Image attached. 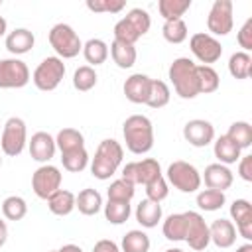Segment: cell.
Listing matches in <instances>:
<instances>
[{"mask_svg": "<svg viewBox=\"0 0 252 252\" xmlns=\"http://www.w3.org/2000/svg\"><path fill=\"white\" fill-rule=\"evenodd\" d=\"M122 136L126 142V148L136 154H148L154 148V126L152 120L144 114H132L122 124Z\"/></svg>", "mask_w": 252, "mask_h": 252, "instance_id": "6da1fadb", "label": "cell"}, {"mask_svg": "<svg viewBox=\"0 0 252 252\" xmlns=\"http://www.w3.org/2000/svg\"><path fill=\"white\" fill-rule=\"evenodd\" d=\"M122 158H124V148L120 146V142L106 138L96 146L94 158L91 159V173L96 179L106 181L116 173V169L122 163Z\"/></svg>", "mask_w": 252, "mask_h": 252, "instance_id": "7a4b0ae2", "label": "cell"}, {"mask_svg": "<svg viewBox=\"0 0 252 252\" xmlns=\"http://www.w3.org/2000/svg\"><path fill=\"white\" fill-rule=\"evenodd\" d=\"M167 77L175 89V94L181 98H195L199 94V79H197V63L189 57H177L167 69Z\"/></svg>", "mask_w": 252, "mask_h": 252, "instance_id": "3957f363", "label": "cell"}, {"mask_svg": "<svg viewBox=\"0 0 252 252\" xmlns=\"http://www.w3.org/2000/svg\"><path fill=\"white\" fill-rule=\"evenodd\" d=\"M152 28V18L142 8H132L122 20L114 24V39L134 45Z\"/></svg>", "mask_w": 252, "mask_h": 252, "instance_id": "277c9868", "label": "cell"}, {"mask_svg": "<svg viewBox=\"0 0 252 252\" xmlns=\"http://www.w3.org/2000/svg\"><path fill=\"white\" fill-rule=\"evenodd\" d=\"M49 45L59 59H73L83 51V41L69 24H55L49 30Z\"/></svg>", "mask_w": 252, "mask_h": 252, "instance_id": "5b68a950", "label": "cell"}, {"mask_svg": "<svg viewBox=\"0 0 252 252\" xmlns=\"http://www.w3.org/2000/svg\"><path fill=\"white\" fill-rule=\"evenodd\" d=\"M167 183H171L177 191L181 193H195L201 189V173L199 169L183 159H177L173 163H169L167 167Z\"/></svg>", "mask_w": 252, "mask_h": 252, "instance_id": "8992f818", "label": "cell"}, {"mask_svg": "<svg viewBox=\"0 0 252 252\" xmlns=\"http://www.w3.org/2000/svg\"><path fill=\"white\" fill-rule=\"evenodd\" d=\"M65 77V63L57 55L45 57L33 71L32 81L39 91H55Z\"/></svg>", "mask_w": 252, "mask_h": 252, "instance_id": "52a82bcc", "label": "cell"}, {"mask_svg": "<svg viewBox=\"0 0 252 252\" xmlns=\"http://www.w3.org/2000/svg\"><path fill=\"white\" fill-rule=\"evenodd\" d=\"M28 142V130H26V122L20 116H10L2 128L0 134V148L6 156L16 158L24 152Z\"/></svg>", "mask_w": 252, "mask_h": 252, "instance_id": "ba28073f", "label": "cell"}, {"mask_svg": "<svg viewBox=\"0 0 252 252\" xmlns=\"http://www.w3.org/2000/svg\"><path fill=\"white\" fill-rule=\"evenodd\" d=\"M234 6L230 0H215L209 16H207V30L211 32L213 37L217 35H228L232 32L234 26V18H232Z\"/></svg>", "mask_w": 252, "mask_h": 252, "instance_id": "9c48e42d", "label": "cell"}, {"mask_svg": "<svg viewBox=\"0 0 252 252\" xmlns=\"http://www.w3.org/2000/svg\"><path fill=\"white\" fill-rule=\"evenodd\" d=\"M61 179H63V175H61L59 167H55L51 163H43L32 175V189L39 199L47 201L49 195H53L57 189H61Z\"/></svg>", "mask_w": 252, "mask_h": 252, "instance_id": "30bf717a", "label": "cell"}, {"mask_svg": "<svg viewBox=\"0 0 252 252\" xmlns=\"http://www.w3.org/2000/svg\"><path fill=\"white\" fill-rule=\"evenodd\" d=\"M30 69L22 59H0V89H22L30 83Z\"/></svg>", "mask_w": 252, "mask_h": 252, "instance_id": "8fae6325", "label": "cell"}, {"mask_svg": "<svg viewBox=\"0 0 252 252\" xmlns=\"http://www.w3.org/2000/svg\"><path fill=\"white\" fill-rule=\"evenodd\" d=\"M185 242L193 250H205L211 244L209 224L197 211H185Z\"/></svg>", "mask_w": 252, "mask_h": 252, "instance_id": "7c38bea8", "label": "cell"}, {"mask_svg": "<svg viewBox=\"0 0 252 252\" xmlns=\"http://www.w3.org/2000/svg\"><path fill=\"white\" fill-rule=\"evenodd\" d=\"M189 47H191V53L203 63V65H211V63H217L222 55V45L217 37H213L211 33H193L191 39H189Z\"/></svg>", "mask_w": 252, "mask_h": 252, "instance_id": "4fadbf2b", "label": "cell"}, {"mask_svg": "<svg viewBox=\"0 0 252 252\" xmlns=\"http://www.w3.org/2000/svg\"><path fill=\"white\" fill-rule=\"evenodd\" d=\"M183 138L193 148H205L215 140V126L209 120L193 118L183 126Z\"/></svg>", "mask_w": 252, "mask_h": 252, "instance_id": "5bb4252c", "label": "cell"}, {"mask_svg": "<svg viewBox=\"0 0 252 252\" xmlns=\"http://www.w3.org/2000/svg\"><path fill=\"white\" fill-rule=\"evenodd\" d=\"M230 217L236 222V232L250 242L252 240V205L246 199H234L230 205Z\"/></svg>", "mask_w": 252, "mask_h": 252, "instance_id": "9a60e30c", "label": "cell"}, {"mask_svg": "<svg viewBox=\"0 0 252 252\" xmlns=\"http://www.w3.org/2000/svg\"><path fill=\"white\" fill-rule=\"evenodd\" d=\"M28 148H30V156L32 159L39 161V163H49V159L55 156V138L47 132H35L32 136V140L28 142Z\"/></svg>", "mask_w": 252, "mask_h": 252, "instance_id": "2e32d148", "label": "cell"}, {"mask_svg": "<svg viewBox=\"0 0 252 252\" xmlns=\"http://www.w3.org/2000/svg\"><path fill=\"white\" fill-rule=\"evenodd\" d=\"M201 181H205L207 189H217V191H226L232 181H234V175L232 171L228 169V165H222V163H211L205 167V173L201 175Z\"/></svg>", "mask_w": 252, "mask_h": 252, "instance_id": "e0dca14e", "label": "cell"}, {"mask_svg": "<svg viewBox=\"0 0 252 252\" xmlns=\"http://www.w3.org/2000/svg\"><path fill=\"white\" fill-rule=\"evenodd\" d=\"M209 238L217 248H230L236 242V226L228 219H217L209 224Z\"/></svg>", "mask_w": 252, "mask_h": 252, "instance_id": "ac0fdd59", "label": "cell"}, {"mask_svg": "<svg viewBox=\"0 0 252 252\" xmlns=\"http://www.w3.org/2000/svg\"><path fill=\"white\" fill-rule=\"evenodd\" d=\"M150 83H152V79L148 75L134 73V75H130L124 81L122 91H124V94H126V98L130 102H134V104H146L148 94H150Z\"/></svg>", "mask_w": 252, "mask_h": 252, "instance_id": "d6986e66", "label": "cell"}, {"mask_svg": "<svg viewBox=\"0 0 252 252\" xmlns=\"http://www.w3.org/2000/svg\"><path fill=\"white\" fill-rule=\"evenodd\" d=\"M33 43H35V35H33L28 28H16L14 32H10V33L6 35V49H8L14 57L32 51Z\"/></svg>", "mask_w": 252, "mask_h": 252, "instance_id": "ffe728a7", "label": "cell"}, {"mask_svg": "<svg viewBox=\"0 0 252 252\" xmlns=\"http://www.w3.org/2000/svg\"><path fill=\"white\" fill-rule=\"evenodd\" d=\"M213 152H215V158L219 159V163H222V165L236 163L240 159V154H242V150L224 134L219 136L217 140H213Z\"/></svg>", "mask_w": 252, "mask_h": 252, "instance_id": "44dd1931", "label": "cell"}, {"mask_svg": "<svg viewBox=\"0 0 252 252\" xmlns=\"http://www.w3.org/2000/svg\"><path fill=\"white\" fill-rule=\"evenodd\" d=\"M75 209H79V213L85 217H93L102 209V195L96 189L87 187L75 195Z\"/></svg>", "mask_w": 252, "mask_h": 252, "instance_id": "7402d4cb", "label": "cell"}, {"mask_svg": "<svg viewBox=\"0 0 252 252\" xmlns=\"http://www.w3.org/2000/svg\"><path fill=\"white\" fill-rule=\"evenodd\" d=\"M136 220L144 226V228H154L158 226V222L161 220V205L150 199H144L138 203L136 207Z\"/></svg>", "mask_w": 252, "mask_h": 252, "instance_id": "603a6c76", "label": "cell"}, {"mask_svg": "<svg viewBox=\"0 0 252 252\" xmlns=\"http://www.w3.org/2000/svg\"><path fill=\"white\" fill-rule=\"evenodd\" d=\"M47 209L57 217H67L75 209V193L67 189H57L53 195L47 197Z\"/></svg>", "mask_w": 252, "mask_h": 252, "instance_id": "cb8c5ba5", "label": "cell"}, {"mask_svg": "<svg viewBox=\"0 0 252 252\" xmlns=\"http://www.w3.org/2000/svg\"><path fill=\"white\" fill-rule=\"evenodd\" d=\"M108 53L112 55V61H114L116 67H120V69H130V67H134L136 57H138L134 45L124 43V41H118V39H112Z\"/></svg>", "mask_w": 252, "mask_h": 252, "instance_id": "d4e9b609", "label": "cell"}, {"mask_svg": "<svg viewBox=\"0 0 252 252\" xmlns=\"http://www.w3.org/2000/svg\"><path fill=\"white\" fill-rule=\"evenodd\" d=\"M55 146L61 154H67V152L85 148V136L77 128H63L55 136Z\"/></svg>", "mask_w": 252, "mask_h": 252, "instance_id": "484cf974", "label": "cell"}, {"mask_svg": "<svg viewBox=\"0 0 252 252\" xmlns=\"http://www.w3.org/2000/svg\"><path fill=\"white\" fill-rule=\"evenodd\" d=\"M83 55H85V59L91 67L102 65L108 59V45H106V41H102L98 37H93L87 43H83Z\"/></svg>", "mask_w": 252, "mask_h": 252, "instance_id": "4316f807", "label": "cell"}, {"mask_svg": "<svg viewBox=\"0 0 252 252\" xmlns=\"http://www.w3.org/2000/svg\"><path fill=\"white\" fill-rule=\"evenodd\" d=\"M150 236L144 230H128L122 236V244H120V252H150Z\"/></svg>", "mask_w": 252, "mask_h": 252, "instance_id": "83f0119b", "label": "cell"}, {"mask_svg": "<svg viewBox=\"0 0 252 252\" xmlns=\"http://www.w3.org/2000/svg\"><path fill=\"white\" fill-rule=\"evenodd\" d=\"M228 73L238 81L248 79L252 75V57H250V53H246V51L232 53L230 59H228Z\"/></svg>", "mask_w": 252, "mask_h": 252, "instance_id": "f1b7e54d", "label": "cell"}, {"mask_svg": "<svg viewBox=\"0 0 252 252\" xmlns=\"http://www.w3.org/2000/svg\"><path fill=\"white\" fill-rule=\"evenodd\" d=\"M161 232L167 240L171 242H181L185 240V215L183 213H173L169 215L163 224H161Z\"/></svg>", "mask_w": 252, "mask_h": 252, "instance_id": "f546056e", "label": "cell"}, {"mask_svg": "<svg viewBox=\"0 0 252 252\" xmlns=\"http://www.w3.org/2000/svg\"><path fill=\"white\" fill-rule=\"evenodd\" d=\"M191 8V0H159L158 12L159 16L167 20H183V14Z\"/></svg>", "mask_w": 252, "mask_h": 252, "instance_id": "4dcf8cb0", "label": "cell"}, {"mask_svg": "<svg viewBox=\"0 0 252 252\" xmlns=\"http://www.w3.org/2000/svg\"><path fill=\"white\" fill-rule=\"evenodd\" d=\"M171 98V91L167 87L165 81H159V79H152L150 83V94H148V100L146 104L150 108H163Z\"/></svg>", "mask_w": 252, "mask_h": 252, "instance_id": "1f68e13d", "label": "cell"}, {"mask_svg": "<svg viewBox=\"0 0 252 252\" xmlns=\"http://www.w3.org/2000/svg\"><path fill=\"white\" fill-rule=\"evenodd\" d=\"M226 138H230L240 150H246L252 146V126L246 122V120H238V122H232L228 132L224 134Z\"/></svg>", "mask_w": 252, "mask_h": 252, "instance_id": "d6a6232c", "label": "cell"}, {"mask_svg": "<svg viewBox=\"0 0 252 252\" xmlns=\"http://www.w3.org/2000/svg\"><path fill=\"white\" fill-rule=\"evenodd\" d=\"M102 209H104V219L110 224H122L132 215V207L126 201H106V205H102Z\"/></svg>", "mask_w": 252, "mask_h": 252, "instance_id": "836d02e7", "label": "cell"}, {"mask_svg": "<svg viewBox=\"0 0 252 252\" xmlns=\"http://www.w3.org/2000/svg\"><path fill=\"white\" fill-rule=\"evenodd\" d=\"M197 79H199V94L215 93L220 85V77L211 65H197Z\"/></svg>", "mask_w": 252, "mask_h": 252, "instance_id": "e575fe53", "label": "cell"}, {"mask_svg": "<svg viewBox=\"0 0 252 252\" xmlns=\"http://www.w3.org/2000/svg\"><path fill=\"white\" fill-rule=\"evenodd\" d=\"M226 203V197L222 191H217V189H201L197 193V207L201 211H219L222 205Z\"/></svg>", "mask_w": 252, "mask_h": 252, "instance_id": "d590c367", "label": "cell"}, {"mask_svg": "<svg viewBox=\"0 0 252 252\" xmlns=\"http://www.w3.org/2000/svg\"><path fill=\"white\" fill-rule=\"evenodd\" d=\"M96 81H98V75H96L94 67H91V65H81L73 73V87L81 93H87V91L94 89Z\"/></svg>", "mask_w": 252, "mask_h": 252, "instance_id": "8d00e7d4", "label": "cell"}, {"mask_svg": "<svg viewBox=\"0 0 252 252\" xmlns=\"http://www.w3.org/2000/svg\"><path fill=\"white\" fill-rule=\"evenodd\" d=\"M159 175H161V167H159L158 159L146 158L142 161H136V183L138 185H146Z\"/></svg>", "mask_w": 252, "mask_h": 252, "instance_id": "74e56055", "label": "cell"}, {"mask_svg": "<svg viewBox=\"0 0 252 252\" xmlns=\"http://www.w3.org/2000/svg\"><path fill=\"white\" fill-rule=\"evenodd\" d=\"M89 152L85 148H79V150H73V152H67V154H61V163L67 171L71 173H79L83 171L87 165H89Z\"/></svg>", "mask_w": 252, "mask_h": 252, "instance_id": "f35d334b", "label": "cell"}, {"mask_svg": "<svg viewBox=\"0 0 252 252\" xmlns=\"http://www.w3.org/2000/svg\"><path fill=\"white\" fill-rule=\"evenodd\" d=\"M28 213V203L26 199L18 197V195H10L2 201V215L8 220H22Z\"/></svg>", "mask_w": 252, "mask_h": 252, "instance_id": "ab89813d", "label": "cell"}, {"mask_svg": "<svg viewBox=\"0 0 252 252\" xmlns=\"http://www.w3.org/2000/svg\"><path fill=\"white\" fill-rule=\"evenodd\" d=\"M161 33H163V39L169 41V43H183L187 39V35H189L187 24L183 20H167V22H163Z\"/></svg>", "mask_w": 252, "mask_h": 252, "instance_id": "60d3db41", "label": "cell"}, {"mask_svg": "<svg viewBox=\"0 0 252 252\" xmlns=\"http://www.w3.org/2000/svg\"><path fill=\"white\" fill-rule=\"evenodd\" d=\"M134 193H136L134 185L128 183V181H124L122 177L116 179V181H112L110 187L106 189V197H108V201H126V203H130L132 197H134Z\"/></svg>", "mask_w": 252, "mask_h": 252, "instance_id": "b9f144b4", "label": "cell"}, {"mask_svg": "<svg viewBox=\"0 0 252 252\" xmlns=\"http://www.w3.org/2000/svg\"><path fill=\"white\" fill-rule=\"evenodd\" d=\"M144 187H146V199L156 201V203H161V201L169 195V183H167V179H165L163 175L152 179V181L146 183Z\"/></svg>", "mask_w": 252, "mask_h": 252, "instance_id": "7bdbcfd3", "label": "cell"}, {"mask_svg": "<svg viewBox=\"0 0 252 252\" xmlns=\"http://www.w3.org/2000/svg\"><path fill=\"white\" fill-rule=\"evenodd\" d=\"M126 2L124 0H87V8L91 12H110V14H118L120 10H124Z\"/></svg>", "mask_w": 252, "mask_h": 252, "instance_id": "ee69618b", "label": "cell"}, {"mask_svg": "<svg viewBox=\"0 0 252 252\" xmlns=\"http://www.w3.org/2000/svg\"><path fill=\"white\" fill-rule=\"evenodd\" d=\"M236 41H238V45L242 47V51L248 53V51L252 49V18H248V20L242 24V28L238 30Z\"/></svg>", "mask_w": 252, "mask_h": 252, "instance_id": "f6af8a7d", "label": "cell"}, {"mask_svg": "<svg viewBox=\"0 0 252 252\" xmlns=\"http://www.w3.org/2000/svg\"><path fill=\"white\" fill-rule=\"evenodd\" d=\"M238 175H240V179H244L246 183L252 181V156H250V154L240 156V159H238Z\"/></svg>", "mask_w": 252, "mask_h": 252, "instance_id": "bcb514c9", "label": "cell"}, {"mask_svg": "<svg viewBox=\"0 0 252 252\" xmlns=\"http://www.w3.org/2000/svg\"><path fill=\"white\" fill-rule=\"evenodd\" d=\"M93 252H120V248H118L116 242H112L108 238H102L93 246Z\"/></svg>", "mask_w": 252, "mask_h": 252, "instance_id": "7dc6e473", "label": "cell"}, {"mask_svg": "<svg viewBox=\"0 0 252 252\" xmlns=\"http://www.w3.org/2000/svg\"><path fill=\"white\" fill-rule=\"evenodd\" d=\"M6 240H8V226H6V222L0 219V248L6 244Z\"/></svg>", "mask_w": 252, "mask_h": 252, "instance_id": "c3c4849f", "label": "cell"}, {"mask_svg": "<svg viewBox=\"0 0 252 252\" xmlns=\"http://www.w3.org/2000/svg\"><path fill=\"white\" fill-rule=\"evenodd\" d=\"M59 252H83V248L77 246V244H63V246L59 248Z\"/></svg>", "mask_w": 252, "mask_h": 252, "instance_id": "681fc988", "label": "cell"}, {"mask_svg": "<svg viewBox=\"0 0 252 252\" xmlns=\"http://www.w3.org/2000/svg\"><path fill=\"white\" fill-rule=\"evenodd\" d=\"M236 252H252V244H250V242H246V244L238 246V248H236Z\"/></svg>", "mask_w": 252, "mask_h": 252, "instance_id": "f907efd6", "label": "cell"}, {"mask_svg": "<svg viewBox=\"0 0 252 252\" xmlns=\"http://www.w3.org/2000/svg\"><path fill=\"white\" fill-rule=\"evenodd\" d=\"M6 30H8V24H6V20L0 16V37L6 33Z\"/></svg>", "mask_w": 252, "mask_h": 252, "instance_id": "816d5d0a", "label": "cell"}, {"mask_svg": "<svg viewBox=\"0 0 252 252\" xmlns=\"http://www.w3.org/2000/svg\"><path fill=\"white\" fill-rule=\"evenodd\" d=\"M165 252H183V250H181V248H167Z\"/></svg>", "mask_w": 252, "mask_h": 252, "instance_id": "f5cc1de1", "label": "cell"}, {"mask_svg": "<svg viewBox=\"0 0 252 252\" xmlns=\"http://www.w3.org/2000/svg\"><path fill=\"white\" fill-rule=\"evenodd\" d=\"M49 252H59V250H49Z\"/></svg>", "mask_w": 252, "mask_h": 252, "instance_id": "db71d44e", "label": "cell"}, {"mask_svg": "<svg viewBox=\"0 0 252 252\" xmlns=\"http://www.w3.org/2000/svg\"><path fill=\"white\" fill-rule=\"evenodd\" d=\"M0 167H2V158H0Z\"/></svg>", "mask_w": 252, "mask_h": 252, "instance_id": "11a10c76", "label": "cell"}, {"mask_svg": "<svg viewBox=\"0 0 252 252\" xmlns=\"http://www.w3.org/2000/svg\"><path fill=\"white\" fill-rule=\"evenodd\" d=\"M0 6H2V0H0Z\"/></svg>", "mask_w": 252, "mask_h": 252, "instance_id": "9f6ffc18", "label": "cell"}]
</instances>
